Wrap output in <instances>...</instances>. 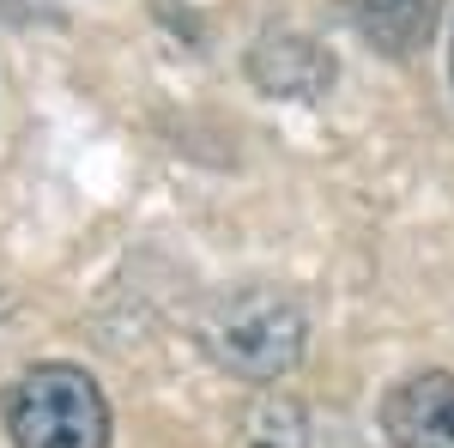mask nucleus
Wrapping results in <instances>:
<instances>
[{"label": "nucleus", "mask_w": 454, "mask_h": 448, "mask_svg": "<svg viewBox=\"0 0 454 448\" xmlns=\"http://www.w3.org/2000/svg\"><path fill=\"white\" fill-rule=\"evenodd\" d=\"M0 413L12 448H109V400L79 364H31Z\"/></svg>", "instance_id": "f257e3e1"}, {"label": "nucleus", "mask_w": 454, "mask_h": 448, "mask_svg": "<svg viewBox=\"0 0 454 448\" xmlns=\"http://www.w3.org/2000/svg\"><path fill=\"white\" fill-rule=\"evenodd\" d=\"M212 358L243 381H279L303 358V315L285 291H243L207 327Z\"/></svg>", "instance_id": "f03ea898"}, {"label": "nucleus", "mask_w": 454, "mask_h": 448, "mask_svg": "<svg viewBox=\"0 0 454 448\" xmlns=\"http://www.w3.org/2000/svg\"><path fill=\"white\" fill-rule=\"evenodd\" d=\"M376 418L394 448H454V370L400 376L382 394Z\"/></svg>", "instance_id": "7ed1b4c3"}, {"label": "nucleus", "mask_w": 454, "mask_h": 448, "mask_svg": "<svg viewBox=\"0 0 454 448\" xmlns=\"http://www.w3.org/2000/svg\"><path fill=\"white\" fill-rule=\"evenodd\" d=\"M248 73H254V85H267L273 98H309L321 91L327 79H333V55H321L309 36H291V31H267L254 43V55H248Z\"/></svg>", "instance_id": "20e7f679"}, {"label": "nucleus", "mask_w": 454, "mask_h": 448, "mask_svg": "<svg viewBox=\"0 0 454 448\" xmlns=\"http://www.w3.org/2000/svg\"><path fill=\"white\" fill-rule=\"evenodd\" d=\"M351 19H357L370 49L406 61V55H419L430 43L436 19H442V0H351Z\"/></svg>", "instance_id": "39448f33"}, {"label": "nucleus", "mask_w": 454, "mask_h": 448, "mask_svg": "<svg viewBox=\"0 0 454 448\" xmlns=\"http://www.w3.org/2000/svg\"><path fill=\"white\" fill-rule=\"evenodd\" d=\"M449 67H454V49H449Z\"/></svg>", "instance_id": "423d86ee"}]
</instances>
